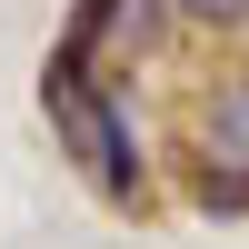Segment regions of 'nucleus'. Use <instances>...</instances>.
Returning a JSON list of instances; mask_svg holds the SVG:
<instances>
[{
	"label": "nucleus",
	"instance_id": "f257e3e1",
	"mask_svg": "<svg viewBox=\"0 0 249 249\" xmlns=\"http://www.w3.org/2000/svg\"><path fill=\"white\" fill-rule=\"evenodd\" d=\"M40 110H50V130H60V160H70L110 210H140V199H150V160H140V140H130V110L110 100V80H100L90 60L50 50Z\"/></svg>",
	"mask_w": 249,
	"mask_h": 249
},
{
	"label": "nucleus",
	"instance_id": "f03ea898",
	"mask_svg": "<svg viewBox=\"0 0 249 249\" xmlns=\"http://www.w3.org/2000/svg\"><path fill=\"white\" fill-rule=\"evenodd\" d=\"M190 170L249 179V60H239V70H219L210 90L190 100Z\"/></svg>",
	"mask_w": 249,
	"mask_h": 249
},
{
	"label": "nucleus",
	"instance_id": "7ed1b4c3",
	"mask_svg": "<svg viewBox=\"0 0 249 249\" xmlns=\"http://www.w3.org/2000/svg\"><path fill=\"white\" fill-rule=\"evenodd\" d=\"M190 199L210 219H249V179H219V170H190Z\"/></svg>",
	"mask_w": 249,
	"mask_h": 249
},
{
	"label": "nucleus",
	"instance_id": "20e7f679",
	"mask_svg": "<svg viewBox=\"0 0 249 249\" xmlns=\"http://www.w3.org/2000/svg\"><path fill=\"white\" fill-rule=\"evenodd\" d=\"M179 20H199V30H249V0H170Z\"/></svg>",
	"mask_w": 249,
	"mask_h": 249
}]
</instances>
